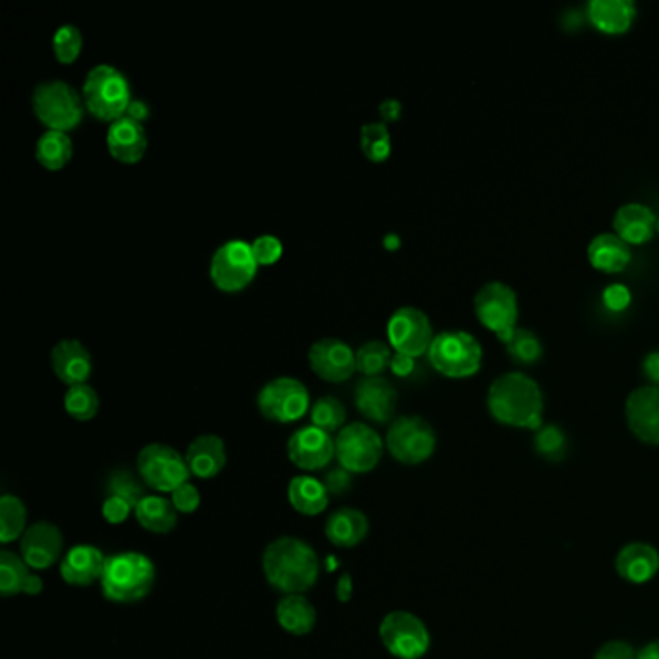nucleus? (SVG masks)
<instances>
[{"mask_svg":"<svg viewBox=\"0 0 659 659\" xmlns=\"http://www.w3.org/2000/svg\"><path fill=\"white\" fill-rule=\"evenodd\" d=\"M261 568L269 586L284 596L304 594L320 578L317 553L300 537H276L265 547Z\"/></svg>","mask_w":659,"mask_h":659,"instance_id":"1","label":"nucleus"},{"mask_svg":"<svg viewBox=\"0 0 659 659\" xmlns=\"http://www.w3.org/2000/svg\"><path fill=\"white\" fill-rule=\"evenodd\" d=\"M488 408L491 416L503 426L540 430L544 416V395L532 377L521 372H509L491 384Z\"/></svg>","mask_w":659,"mask_h":659,"instance_id":"2","label":"nucleus"},{"mask_svg":"<svg viewBox=\"0 0 659 659\" xmlns=\"http://www.w3.org/2000/svg\"><path fill=\"white\" fill-rule=\"evenodd\" d=\"M155 578V563L144 553H115L107 557V565L101 576V592L108 602L136 604L154 590Z\"/></svg>","mask_w":659,"mask_h":659,"instance_id":"3","label":"nucleus"},{"mask_svg":"<svg viewBox=\"0 0 659 659\" xmlns=\"http://www.w3.org/2000/svg\"><path fill=\"white\" fill-rule=\"evenodd\" d=\"M82 97H84L85 108L95 118L113 124L124 118L130 107V84L121 70L108 64H100L90 70V74L85 77Z\"/></svg>","mask_w":659,"mask_h":659,"instance_id":"4","label":"nucleus"},{"mask_svg":"<svg viewBox=\"0 0 659 659\" xmlns=\"http://www.w3.org/2000/svg\"><path fill=\"white\" fill-rule=\"evenodd\" d=\"M31 107L49 130H74L84 121L85 103L80 93L66 82L39 84L31 97Z\"/></svg>","mask_w":659,"mask_h":659,"instance_id":"5","label":"nucleus"},{"mask_svg":"<svg viewBox=\"0 0 659 659\" xmlns=\"http://www.w3.org/2000/svg\"><path fill=\"white\" fill-rule=\"evenodd\" d=\"M431 366L439 374L462 379L478 374L482 368V346L467 331H443L430 346Z\"/></svg>","mask_w":659,"mask_h":659,"instance_id":"6","label":"nucleus"},{"mask_svg":"<svg viewBox=\"0 0 659 659\" xmlns=\"http://www.w3.org/2000/svg\"><path fill=\"white\" fill-rule=\"evenodd\" d=\"M138 474L147 488L172 493L190 480V468L177 449L169 444L149 443L139 451Z\"/></svg>","mask_w":659,"mask_h":659,"instance_id":"7","label":"nucleus"},{"mask_svg":"<svg viewBox=\"0 0 659 659\" xmlns=\"http://www.w3.org/2000/svg\"><path fill=\"white\" fill-rule=\"evenodd\" d=\"M385 447L393 459L415 467L433 457L438 438L430 423L420 416H400L389 426Z\"/></svg>","mask_w":659,"mask_h":659,"instance_id":"8","label":"nucleus"},{"mask_svg":"<svg viewBox=\"0 0 659 659\" xmlns=\"http://www.w3.org/2000/svg\"><path fill=\"white\" fill-rule=\"evenodd\" d=\"M385 650L397 659H422L430 650L431 637L426 623L410 611H391L379 625Z\"/></svg>","mask_w":659,"mask_h":659,"instance_id":"9","label":"nucleus"},{"mask_svg":"<svg viewBox=\"0 0 659 659\" xmlns=\"http://www.w3.org/2000/svg\"><path fill=\"white\" fill-rule=\"evenodd\" d=\"M474 312L483 327L495 333L503 343H509L519 330V300L513 289L501 281L485 283L475 292Z\"/></svg>","mask_w":659,"mask_h":659,"instance_id":"10","label":"nucleus"},{"mask_svg":"<svg viewBox=\"0 0 659 659\" xmlns=\"http://www.w3.org/2000/svg\"><path fill=\"white\" fill-rule=\"evenodd\" d=\"M385 441L368 423L345 426L335 438V459L351 474H368L384 457Z\"/></svg>","mask_w":659,"mask_h":659,"instance_id":"11","label":"nucleus"},{"mask_svg":"<svg viewBox=\"0 0 659 659\" xmlns=\"http://www.w3.org/2000/svg\"><path fill=\"white\" fill-rule=\"evenodd\" d=\"M258 408L271 422H296L310 410V393L306 385L294 377H276L261 389Z\"/></svg>","mask_w":659,"mask_h":659,"instance_id":"12","label":"nucleus"},{"mask_svg":"<svg viewBox=\"0 0 659 659\" xmlns=\"http://www.w3.org/2000/svg\"><path fill=\"white\" fill-rule=\"evenodd\" d=\"M258 261L253 258L252 244L244 240H230L222 244L211 260V281L222 292L244 291L258 273Z\"/></svg>","mask_w":659,"mask_h":659,"instance_id":"13","label":"nucleus"},{"mask_svg":"<svg viewBox=\"0 0 659 659\" xmlns=\"http://www.w3.org/2000/svg\"><path fill=\"white\" fill-rule=\"evenodd\" d=\"M387 337L395 353L418 358L430 353L433 343L430 317L418 307H399L387 323Z\"/></svg>","mask_w":659,"mask_h":659,"instance_id":"14","label":"nucleus"},{"mask_svg":"<svg viewBox=\"0 0 659 659\" xmlns=\"http://www.w3.org/2000/svg\"><path fill=\"white\" fill-rule=\"evenodd\" d=\"M64 536L53 522H35L20 540V555L31 571H46L62 561Z\"/></svg>","mask_w":659,"mask_h":659,"instance_id":"15","label":"nucleus"},{"mask_svg":"<svg viewBox=\"0 0 659 659\" xmlns=\"http://www.w3.org/2000/svg\"><path fill=\"white\" fill-rule=\"evenodd\" d=\"M286 452L294 467L304 472H317L325 470L331 460L335 459V439L327 431L306 426L292 433Z\"/></svg>","mask_w":659,"mask_h":659,"instance_id":"16","label":"nucleus"},{"mask_svg":"<svg viewBox=\"0 0 659 659\" xmlns=\"http://www.w3.org/2000/svg\"><path fill=\"white\" fill-rule=\"evenodd\" d=\"M310 366L315 376L322 377L330 384H341L354 376L356 372V354L338 338H322L317 341L307 354Z\"/></svg>","mask_w":659,"mask_h":659,"instance_id":"17","label":"nucleus"},{"mask_svg":"<svg viewBox=\"0 0 659 659\" xmlns=\"http://www.w3.org/2000/svg\"><path fill=\"white\" fill-rule=\"evenodd\" d=\"M625 416L635 438L642 443L659 444V387L646 385L630 393Z\"/></svg>","mask_w":659,"mask_h":659,"instance_id":"18","label":"nucleus"},{"mask_svg":"<svg viewBox=\"0 0 659 659\" xmlns=\"http://www.w3.org/2000/svg\"><path fill=\"white\" fill-rule=\"evenodd\" d=\"M354 402L364 418L387 423L397 408V391L385 377H364L354 389Z\"/></svg>","mask_w":659,"mask_h":659,"instance_id":"19","label":"nucleus"},{"mask_svg":"<svg viewBox=\"0 0 659 659\" xmlns=\"http://www.w3.org/2000/svg\"><path fill=\"white\" fill-rule=\"evenodd\" d=\"M107 565V557L100 547L90 544L74 545L64 553L61 561V576L64 583L77 588H85L101 583V576Z\"/></svg>","mask_w":659,"mask_h":659,"instance_id":"20","label":"nucleus"},{"mask_svg":"<svg viewBox=\"0 0 659 659\" xmlns=\"http://www.w3.org/2000/svg\"><path fill=\"white\" fill-rule=\"evenodd\" d=\"M51 360H53L56 377L61 379L62 384L70 385V387L85 384L92 376V356L76 338H64L54 346Z\"/></svg>","mask_w":659,"mask_h":659,"instance_id":"21","label":"nucleus"},{"mask_svg":"<svg viewBox=\"0 0 659 659\" xmlns=\"http://www.w3.org/2000/svg\"><path fill=\"white\" fill-rule=\"evenodd\" d=\"M615 568L623 580L632 584L650 583L659 571V552L646 542L623 545L617 553Z\"/></svg>","mask_w":659,"mask_h":659,"instance_id":"22","label":"nucleus"},{"mask_svg":"<svg viewBox=\"0 0 659 659\" xmlns=\"http://www.w3.org/2000/svg\"><path fill=\"white\" fill-rule=\"evenodd\" d=\"M107 147L116 161L126 163V165L142 161L147 149L144 124L136 123L128 116L111 124L107 132Z\"/></svg>","mask_w":659,"mask_h":659,"instance_id":"23","label":"nucleus"},{"mask_svg":"<svg viewBox=\"0 0 659 659\" xmlns=\"http://www.w3.org/2000/svg\"><path fill=\"white\" fill-rule=\"evenodd\" d=\"M369 532V521L360 509L343 506L331 514L325 522V536L341 550H353L360 545Z\"/></svg>","mask_w":659,"mask_h":659,"instance_id":"24","label":"nucleus"},{"mask_svg":"<svg viewBox=\"0 0 659 659\" xmlns=\"http://www.w3.org/2000/svg\"><path fill=\"white\" fill-rule=\"evenodd\" d=\"M614 229L627 244H645L658 232V217L645 203H625L615 213Z\"/></svg>","mask_w":659,"mask_h":659,"instance_id":"25","label":"nucleus"},{"mask_svg":"<svg viewBox=\"0 0 659 659\" xmlns=\"http://www.w3.org/2000/svg\"><path fill=\"white\" fill-rule=\"evenodd\" d=\"M186 462L196 478H217L227 464V449L222 439L219 436H200L193 439L186 451Z\"/></svg>","mask_w":659,"mask_h":659,"instance_id":"26","label":"nucleus"},{"mask_svg":"<svg viewBox=\"0 0 659 659\" xmlns=\"http://www.w3.org/2000/svg\"><path fill=\"white\" fill-rule=\"evenodd\" d=\"M588 18L599 31L619 35L629 31L635 22L637 4L632 0H592Z\"/></svg>","mask_w":659,"mask_h":659,"instance_id":"27","label":"nucleus"},{"mask_svg":"<svg viewBox=\"0 0 659 659\" xmlns=\"http://www.w3.org/2000/svg\"><path fill=\"white\" fill-rule=\"evenodd\" d=\"M275 617L279 627L294 637H306L314 630L317 621L314 604L302 594H292L279 599Z\"/></svg>","mask_w":659,"mask_h":659,"instance_id":"28","label":"nucleus"},{"mask_svg":"<svg viewBox=\"0 0 659 659\" xmlns=\"http://www.w3.org/2000/svg\"><path fill=\"white\" fill-rule=\"evenodd\" d=\"M289 503L296 513L304 516H317L330 505V493L325 490L322 480L314 475H294L289 482Z\"/></svg>","mask_w":659,"mask_h":659,"instance_id":"29","label":"nucleus"},{"mask_svg":"<svg viewBox=\"0 0 659 659\" xmlns=\"http://www.w3.org/2000/svg\"><path fill=\"white\" fill-rule=\"evenodd\" d=\"M588 260L592 268L604 273H619L630 263V248L614 232H604L592 238L588 245Z\"/></svg>","mask_w":659,"mask_h":659,"instance_id":"30","label":"nucleus"},{"mask_svg":"<svg viewBox=\"0 0 659 659\" xmlns=\"http://www.w3.org/2000/svg\"><path fill=\"white\" fill-rule=\"evenodd\" d=\"M134 516L142 529L151 534H170L177 529L178 511L170 499L159 495H146L139 501Z\"/></svg>","mask_w":659,"mask_h":659,"instance_id":"31","label":"nucleus"},{"mask_svg":"<svg viewBox=\"0 0 659 659\" xmlns=\"http://www.w3.org/2000/svg\"><path fill=\"white\" fill-rule=\"evenodd\" d=\"M74 146L66 132L46 130L39 138L35 157L46 170H62L69 165Z\"/></svg>","mask_w":659,"mask_h":659,"instance_id":"32","label":"nucleus"},{"mask_svg":"<svg viewBox=\"0 0 659 659\" xmlns=\"http://www.w3.org/2000/svg\"><path fill=\"white\" fill-rule=\"evenodd\" d=\"M31 575L33 573L22 559V555L10 550L0 552V594L4 598H14L18 594H23Z\"/></svg>","mask_w":659,"mask_h":659,"instance_id":"33","label":"nucleus"},{"mask_svg":"<svg viewBox=\"0 0 659 659\" xmlns=\"http://www.w3.org/2000/svg\"><path fill=\"white\" fill-rule=\"evenodd\" d=\"M25 522H28V511L22 503V499L15 495H2L0 498V542L8 545L15 542L18 537L25 534Z\"/></svg>","mask_w":659,"mask_h":659,"instance_id":"34","label":"nucleus"},{"mask_svg":"<svg viewBox=\"0 0 659 659\" xmlns=\"http://www.w3.org/2000/svg\"><path fill=\"white\" fill-rule=\"evenodd\" d=\"M64 408L77 422H90L100 412V397L87 384L74 385L64 395Z\"/></svg>","mask_w":659,"mask_h":659,"instance_id":"35","label":"nucleus"},{"mask_svg":"<svg viewBox=\"0 0 659 659\" xmlns=\"http://www.w3.org/2000/svg\"><path fill=\"white\" fill-rule=\"evenodd\" d=\"M391 345L384 341H369L356 353V369L364 377H379L391 366Z\"/></svg>","mask_w":659,"mask_h":659,"instance_id":"36","label":"nucleus"},{"mask_svg":"<svg viewBox=\"0 0 659 659\" xmlns=\"http://www.w3.org/2000/svg\"><path fill=\"white\" fill-rule=\"evenodd\" d=\"M362 151L369 161L381 163L391 155V134L385 123L366 124L360 134Z\"/></svg>","mask_w":659,"mask_h":659,"instance_id":"37","label":"nucleus"},{"mask_svg":"<svg viewBox=\"0 0 659 659\" xmlns=\"http://www.w3.org/2000/svg\"><path fill=\"white\" fill-rule=\"evenodd\" d=\"M310 418H312V426L333 433V431L343 430L346 422V408L335 397H322L314 402V407L310 410Z\"/></svg>","mask_w":659,"mask_h":659,"instance_id":"38","label":"nucleus"},{"mask_svg":"<svg viewBox=\"0 0 659 659\" xmlns=\"http://www.w3.org/2000/svg\"><path fill=\"white\" fill-rule=\"evenodd\" d=\"M105 495L126 499L136 509L139 501L146 498V491H144V485L136 480V475L132 474V472H128V470H115L107 478Z\"/></svg>","mask_w":659,"mask_h":659,"instance_id":"39","label":"nucleus"},{"mask_svg":"<svg viewBox=\"0 0 659 659\" xmlns=\"http://www.w3.org/2000/svg\"><path fill=\"white\" fill-rule=\"evenodd\" d=\"M84 46V38L82 31L77 30L76 25H62L56 30L53 38V51L56 61L61 64H72L76 61Z\"/></svg>","mask_w":659,"mask_h":659,"instance_id":"40","label":"nucleus"},{"mask_svg":"<svg viewBox=\"0 0 659 659\" xmlns=\"http://www.w3.org/2000/svg\"><path fill=\"white\" fill-rule=\"evenodd\" d=\"M505 345L514 360L522 362V364H534L542 358V353H544L540 338L529 330L514 331L513 337Z\"/></svg>","mask_w":659,"mask_h":659,"instance_id":"41","label":"nucleus"},{"mask_svg":"<svg viewBox=\"0 0 659 659\" xmlns=\"http://www.w3.org/2000/svg\"><path fill=\"white\" fill-rule=\"evenodd\" d=\"M534 447L544 459H563L567 451V438L557 426H542L540 430H536Z\"/></svg>","mask_w":659,"mask_h":659,"instance_id":"42","label":"nucleus"},{"mask_svg":"<svg viewBox=\"0 0 659 659\" xmlns=\"http://www.w3.org/2000/svg\"><path fill=\"white\" fill-rule=\"evenodd\" d=\"M252 252L258 265H273L283 255V244H281L279 238L269 237L268 234V237L255 238Z\"/></svg>","mask_w":659,"mask_h":659,"instance_id":"43","label":"nucleus"},{"mask_svg":"<svg viewBox=\"0 0 659 659\" xmlns=\"http://www.w3.org/2000/svg\"><path fill=\"white\" fill-rule=\"evenodd\" d=\"M134 505H130L126 499L113 498V495H105L103 506H101V514L108 524H124V522L130 519V514H134Z\"/></svg>","mask_w":659,"mask_h":659,"instance_id":"44","label":"nucleus"},{"mask_svg":"<svg viewBox=\"0 0 659 659\" xmlns=\"http://www.w3.org/2000/svg\"><path fill=\"white\" fill-rule=\"evenodd\" d=\"M170 501L178 513L192 514L200 509L201 495L196 485L188 482L170 493Z\"/></svg>","mask_w":659,"mask_h":659,"instance_id":"45","label":"nucleus"},{"mask_svg":"<svg viewBox=\"0 0 659 659\" xmlns=\"http://www.w3.org/2000/svg\"><path fill=\"white\" fill-rule=\"evenodd\" d=\"M322 482L330 495L341 498V495H345L353 488V474L343 467L331 468L323 475Z\"/></svg>","mask_w":659,"mask_h":659,"instance_id":"46","label":"nucleus"},{"mask_svg":"<svg viewBox=\"0 0 659 659\" xmlns=\"http://www.w3.org/2000/svg\"><path fill=\"white\" fill-rule=\"evenodd\" d=\"M594 659H638V652L625 640H609L599 648Z\"/></svg>","mask_w":659,"mask_h":659,"instance_id":"47","label":"nucleus"},{"mask_svg":"<svg viewBox=\"0 0 659 659\" xmlns=\"http://www.w3.org/2000/svg\"><path fill=\"white\" fill-rule=\"evenodd\" d=\"M604 302H606V306L609 307V310H614V312H623V310L629 307L630 291L625 284H611V286H607L606 292H604Z\"/></svg>","mask_w":659,"mask_h":659,"instance_id":"48","label":"nucleus"},{"mask_svg":"<svg viewBox=\"0 0 659 659\" xmlns=\"http://www.w3.org/2000/svg\"><path fill=\"white\" fill-rule=\"evenodd\" d=\"M416 358H410L407 354H393L391 368L393 374L397 377H408L415 372Z\"/></svg>","mask_w":659,"mask_h":659,"instance_id":"49","label":"nucleus"},{"mask_svg":"<svg viewBox=\"0 0 659 659\" xmlns=\"http://www.w3.org/2000/svg\"><path fill=\"white\" fill-rule=\"evenodd\" d=\"M353 576L348 575V573H343V575L338 576L337 586H335V596H337L341 604H346V602L353 599Z\"/></svg>","mask_w":659,"mask_h":659,"instance_id":"50","label":"nucleus"},{"mask_svg":"<svg viewBox=\"0 0 659 659\" xmlns=\"http://www.w3.org/2000/svg\"><path fill=\"white\" fill-rule=\"evenodd\" d=\"M379 113L384 116V123H397L400 115H402V105H400L399 101L387 100L381 103Z\"/></svg>","mask_w":659,"mask_h":659,"instance_id":"51","label":"nucleus"},{"mask_svg":"<svg viewBox=\"0 0 659 659\" xmlns=\"http://www.w3.org/2000/svg\"><path fill=\"white\" fill-rule=\"evenodd\" d=\"M645 374L656 387H659V348L646 356Z\"/></svg>","mask_w":659,"mask_h":659,"instance_id":"52","label":"nucleus"},{"mask_svg":"<svg viewBox=\"0 0 659 659\" xmlns=\"http://www.w3.org/2000/svg\"><path fill=\"white\" fill-rule=\"evenodd\" d=\"M126 116L132 118V121H136V123L144 124L147 121V116H149V107H147L144 101L132 100L130 107L126 111Z\"/></svg>","mask_w":659,"mask_h":659,"instance_id":"53","label":"nucleus"},{"mask_svg":"<svg viewBox=\"0 0 659 659\" xmlns=\"http://www.w3.org/2000/svg\"><path fill=\"white\" fill-rule=\"evenodd\" d=\"M41 592H43V580H41V576L31 575L30 580L25 583L23 594H25V596H39Z\"/></svg>","mask_w":659,"mask_h":659,"instance_id":"54","label":"nucleus"},{"mask_svg":"<svg viewBox=\"0 0 659 659\" xmlns=\"http://www.w3.org/2000/svg\"><path fill=\"white\" fill-rule=\"evenodd\" d=\"M638 659H659V638L652 640L638 652Z\"/></svg>","mask_w":659,"mask_h":659,"instance_id":"55","label":"nucleus"},{"mask_svg":"<svg viewBox=\"0 0 659 659\" xmlns=\"http://www.w3.org/2000/svg\"><path fill=\"white\" fill-rule=\"evenodd\" d=\"M658 234H659V219H658Z\"/></svg>","mask_w":659,"mask_h":659,"instance_id":"56","label":"nucleus"}]
</instances>
